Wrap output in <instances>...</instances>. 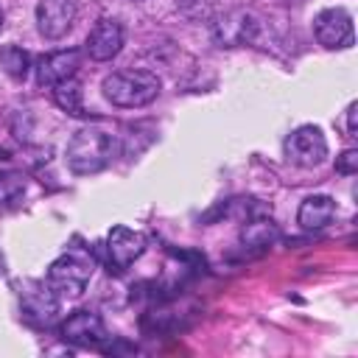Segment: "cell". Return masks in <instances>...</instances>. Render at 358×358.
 Masks as SVG:
<instances>
[{"label": "cell", "mask_w": 358, "mask_h": 358, "mask_svg": "<svg viewBox=\"0 0 358 358\" xmlns=\"http://www.w3.org/2000/svg\"><path fill=\"white\" fill-rule=\"evenodd\" d=\"M103 95L123 109L145 106L159 95V78L151 70H117L103 78Z\"/></svg>", "instance_id": "cell-1"}, {"label": "cell", "mask_w": 358, "mask_h": 358, "mask_svg": "<svg viewBox=\"0 0 358 358\" xmlns=\"http://www.w3.org/2000/svg\"><path fill=\"white\" fill-rule=\"evenodd\" d=\"M112 151H115L112 134H106L103 129L87 126V129H78L67 143V165L73 168V173H98L112 159Z\"/></svg>", "instance_id": "cell-2"}, {"label": "cell", "mask_w": 358, "mask_h": 358, "mask_svg": "<svg viewBox=\"0 0 358 358\" xmlns=\"http://www.w3.org/2000/svg\"><path fill=\"white\" fill-rule=\"evenodd\" d=\"M92 277V260L81 252H67L48 268V285L56 296H81Z\"/></svg>", "instance_id": "cell-3"}, {"label": "cell", "mask_w": 358, "mask_h": 358, "mask_svg": "<svg viewBox=\"0 0 358 358\" xmlns=\"http://www.w3.org/2000/svg\"><path fill=\"white\" fill-rule=\"evenodd\" d=\"M285 154L294 165L316 168L327 157V140L319 126H299L285 140Z\"/></svg>", "instance_id": "cell-4"}, {"label": "cell", "mask_w": 358, "mask_h": 358, "mask_svg": "<svg viewBox=\"0 0 358 358\" xmlns=\"http://www.w3.org/2000/svg\"><path fill=\"white\" fill-rule=\"evenodd\" d=\"M313 31L319 45H324L327 50L336 48H350L352 45V20L344 8H324L316 14L313 20Z\"/></svg>", "instance_id": "cell-5"}, {"label": "cell", "mask_w": 358, "mask_h": 358, "mask_svg": "<svg viewBox=\"0 0 358 358\" xmlns=\"http://www.w3.org/2000/svg\"><path fill=\"white\" fill-rule=\"evenodd\" d=\"M76 22L73 0H39L36 3V25L45 39H62Z\"/></svg>", "instance_id": "cell-6"}, {"label": "cell", "mask_w": 358, "mask_h": 358, "mask_svg": "<svg viewBox=\"0 0 358 358\" xmlns=\"http://www.w3.org/2000/svg\"><path fill=\"white\" fill-rule=\"evenodd\" d=\"M62 336L64 341L70 344H78V347H98L103 344L109 336H106V327H103V319L92 310H76L64 319L62 324Z\"/></svg>", "instance_id": "cell-7"}, {"label": "cell", "mask_w": 358, "mask_h": 358, "mask_svg": "<svg viewBox=\"0 0 358 358\" xmlns=\"http://www.w3.org/2000/svg\"><path fill=\"white\" fill-rule=\"evenodd\" d=\"M145 252V235L129 227H112L109 238H106V255L112 260V266L126 268L131 266L140 255Z\"/></svg>", "instance_id": "cell-8"}, {"label": "cell", "mask_w": 358, "mask_h": 358, "mask_svg": "<svg viewBox=\"0 0 358 358\" xmlns=\"http://www.w3.org/2000/svg\"><path fill=\"white\" fill-rule=\"evenodd\" d=\"M78 67H81L78 50H56V53L39 59V64H36V81L42 87H53L59 81L73 78Z\"/></svg>", "instance_id": "cell-9"}, {"label": "cell", "mask_w": 358, "mask_h": 358, "mask_svg": "<svg viewBox=\"0 0 358 358\" xmlns=\"http://www.w3.org/2000/svg\"><path fill=\"white\" fill-rule=\"evenodd\" d=\"M120 45H123V28L115 20H98V25L87 36V53L95 62H109L112 56H117Z\"/></svg>", "instance_id": "cell-10"}, {"label": "cell", "mask_w": 358, "mask_h": 358, "mask_svg": "<svg viewBox=\"0 0 358 358\" xmlns=\"http://www.w3.org/2000/svg\"><path fill=\"white\" fill-rule=\"evenodd\" d=\"M333 215H336V201L330 196H308L296 213V218L305 229H322L333 221Z\"/></svg>", "instance_id": "cell-11"}, {"label": "cell", "mask_w": 358, "mask_h": 358, "mask_svg": "<svg viewBox=\"0 0 358 358\" xmlns=\"http://www.w3.org/2000/svg\"><path fill=\"white\" fill-rule=\"evenodd\" d=\"M56 310H59V299H56V294L50 291V285H39V288L28 291L25 299H22V313H25L28 319L50 322V319L56 316Z\"/></svg>", "instance_id": "cell-12"}, {"label": "cell", "mask_w": 358, "mask_h": 358, "mask_svg": "<svg viewBox=\"0 0 358 358\" xmlns=\"http://www.w3.org/2000/svg\"><path fill=\"white\" fill-rule=\"evenodd\" d=\"M53 101L67 115H81L84 112V90H81V84L76 78H67V81L53 84Z\"/></svg>", "instance_id": "cell-13"}, {"label": "cell", "mask_w": 358, "mask_h": 358, "mask_svg": "<svg viewBox=\"0 0 358 358\" xmlns=\"http://www.w3.org/2000/svg\"><path fill=\"white\" fill-rule=\"evenodd\" d=\"M277 235H280V229H277V224L271 218H255V221L243 224V229H241V241L246 246H255V249L268 246Z\"/></svg>", "instance_id": "cell-14"}, {"label": "cell", "mask_w": 358, "mask_h": 358, "mask_svg": "<svg viewBox=\"0 0 358 358\" xmlns=\"http://www.w3.org/2000/svg\"><path fill=\"white\" fill-rule=\"evenodd\" d=\"M28 53L17 45H6L0 48V67L6 70V76H11L14 81H22L28 76Z\"/></svg>", "instance_id": "cell-15"}, {"label": "cell", "mask_w": 358, "mask_h": 358, "mask_svg": "<svg viewBox=\"0 0 358 358\" xmlns=\"http://www.w3.org/2000/svg\"><path fill=\"white\" fill-rule=\"evenodd\" d=\"M25 193V176L17 171H6L0 173V207H8L14 201H20Z\"/></svg>", "instance_id": "cell-16"}, {"label": "cell", "mask_w": 358, "mask_h": 358, "mask_svg": "<svg viewBox=\"0 0 358 358\" xmlns=\"http://www.w3.org/2000/svg\"><path fill=\"white\" fill-rule=\"evenodd\" d=\"M336 171H338V173H355V171H358V151L350 148V151H344L341 157H336Z\"/></svg>", "instance_id": "cell-17"}, {"label": "cell", "mask_w": 358, "mask_h": 358, "mask_svg": "<svg viewBox=\"0 0 358 358\" xmlns=\"http://www.w3.org/2000/svg\"><path fill=\"white\" fill-rule=\"evenodd\" d=\"M347 131L350 137H358V103L347 106Z\"/></svg>", "instance_id": "cell-18"}, {"label": "cell", "mask_w": 358, "mask_h": 358, "mask_svg": "<svg viewBox=\"0 0 358 358\" xmlns=\"http://www.w3.org/2000/svg\"><path fill=\"white\" fill-rule=\"evenodd\" d=\"M6 274V257H3V252H0V277Z\"/></svg>", "instance_id": "cell-19"}, {"label": "cell", "mask_w": 358, "mask_h": 358, "mask_svg": "<svg viewBox=\"0 0 358 358\" xmlns=\"http://www.w3.org/2000/svg\"><path fill=\"white\" fill-rule=\"evenodd\" d=\"M0 28H3V8H0Z\"/></svg>", "instance_id": "cell-20"}]
</instances>
